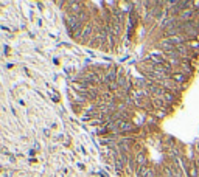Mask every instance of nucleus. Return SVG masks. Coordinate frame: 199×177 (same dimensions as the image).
<instances>
[{"mask_svg":"<svg viewBox=\"0 0 199 177\" xmlns=\"http://www.w3.org/2000/svg\"><path fill=\"white\" fill-rule=\"evenodd\" d=\"M170 78L173 79L174 82H178L179 86H182V84H185V82H187V75H184V73H179V71H174V73L171 75Z\"/></svg>","mask_w":199,"mask_h":177,"instance_id":"obj_6","label":"nucleus"},{"mask_svg":"<svg viewBox=\"0 0 199 177\" xmlns=\"http://www.w3.org/2000/svg\"><path fill=\"white\" fill-rule=\"evenodd\" d=\"M90 34H92V25H87L86 28L82 30L79 39H81L82 42H87V41H89V37H90Z\"/></svg>","mask_w":199,"mask_h":177,"instance_id":"obj_10","label":"nucleus"},{"mask_svg":"<svg viewBox=\"0 0 199 177\" xmlns=\"http://www.w3.org/2000/svg\"><path fill=\"white\" fill-rule=\"evenodd\" d=\"M107 88H109V92H115V90H117V88H120V87H118L117 82H110V84L107 86Z\"/></svg>","mask_w":199,"mask_h":177,"instance_id":"obj_12","label":"nucleus"},{"mask_svg":"<svg viewBox=\"0 0 199 177\" xmlns=\"http://www.w3.org/2000/svg\"><path fill=\"white\" fill-rule=\"evenodd\" d=\"M165 115H167V113H165L163 110H156V113H154V117H156V118H163Z\"/></svg>","mask_w":199,"mask_h":177,"instance_id":"obj_13","label":"nucleus"},{"mask_svg":"<svg viewBox=\"0 0 199 177\" xmlns=\"http://www.w3.org/2000/svg\"><path fill=\"white\" fill-rule=\"evenodd\" d=\"M135 129V124L129 120H121L118 123V129L115 134H128V132H132Z\"/></svg>","mask_w":199,"mask_h":177,"instance_id":"obj_1","label":"nucleus"},{"mask_svg":"<svg viewBox=\"0 0 199 177\" xmlns=\"http://www.w3.org/2000/svg\"><path fill=\"white\" fill-rule=\"evenodd\" d=\"M196 41H198V42H199V36H198V37H196Z\"/></svg>","mask_w":199,"mask_h":177,"instance_id":"obj_17","label":"nucleus"},{"mask_svg":"<svg viewBox=\"0 0 199 177\" xmlns=\"http://www.w3.org/2000/svg\"><path fill=\"white\" fill-rule=\"evenodd\" d=\"M191 70H193V67L190 65V62H188V61H180V64L178 65V70H176V71H179V73H184V75H187V73H191Z\"/></svg>","mask_w":199,"mask_h":177,"instance_id":"obj_4","label":"nucleus"},{"mask_svg":"<svg viewBox=\"0 0 199 177\" xmlns=\"http://www.w3.org/2000/svg\"><path fill=\"white\" fill-rule=\"evenodd\" d=\"M135 162H137V168H139V166H146V165H148V158H146V156L143 152H139L135 156Z\"/></svg>","mask_w":199,"mask_h":177,"instance_id":"obj_8","label":"nucleus"},{"mask_svg":"<svg viewBox=\"0 0 199 177\" xmlns=\"http://www.w3.org/2000/svg\"><path fill=\"white\" fill-rule=\"evenodd\" d=\"M193 14H195V11H193V8H185L184 11H180V14L178 16V20H191L193 19Z\"/></svg>","mask_w":199,"mask_h":177,"instance_id":"obj_2","label":"nucleus"},{"mask_svg":"<svg viewBox=\"0 0 199 177\" xmlns=\"http://www.w3.org/2000/svg\"><path fill=\"white\" fill-rule=\"evenodd\" d=\"M151 104H152V107L156 110H163V109H167V106H168V104L165 103L163 98H152Z\"/></svg>","mask_w":199,"mask_h":177,"instance_id":"obj_5","label":"nucleus"},{"mask_svg":"<svg viewBox=\"0 0 199 177\" xmlns=\"http://www.w3.org/2000/svg\"><path fill=\"white\" fill-rule=\"evenodd\" d=\"M137 177H154V173L148 165L146 166H139L137 168Z\"/></svg>","mask_w":199,"mask_h":177,"instance_id":"obj_3","label":"nucleus"},{"mask_svg":"<svg viewBox=\"0 0 199 177\" xmlns=\"http://www.w3.org/2000/svg\"><path fill=\"white\" fill-rule=\"evenodd\" d=\"M190 50H195V51H198L199 50V42L196 41V42H191L190 44Z\"/></svg>","mask_w":199,"mask_h":177,"instance_id":"obj_14","label":"nucleus"},{"mask_svg":"<svg viewBox=\"0 0 199 177\" xmlns=\"http://www.w3.org/2000/svg\"><path fill=\"white\" fill-rule=\"evenodd\" d=\"M163 99H165V103L170 106V104H173V103L176 101V93H173V92H165Z\"/></svg>","mask_w":199,"mask_h":177,"instance_id":"obj_11","label":"nucleus"},{"mask_svg":"<svg viewBox=\"0 0 199 177\" xmlns=\"http://www.w3.org/2000/svg\"><path fill=\"white\" fill-rule=\"evenodd\" d=\"M187 169H188V176L190 177H199V165L191 162L187 165Z\"/></svg>","mask_w":199,"mask_h":177,"instance_id":"obj_7","label":"nucleus"},{"mask_svg":"<svg viewBox=\"0 0 199 177\" xmlns=\"http://www.w3.org/2000/svg\"><path fill=\"white\" fill-rule=\"evenodd\" d=\"M191 22H193V25H195V26H196V28L199 30V20H191Z\"/></svg>","mask_w":199,"mask_h":177,"instance_id":"obj_16","label":"nucleus"},{"mask_svg":"<svg viewBox=\"0 0 199 177\" xmlns=\"http://www.w3.org/2000/svg\"><path fill=\"white\" fill-rule=\"evenodd\" d=\"M52 98H53V101H59L58 93H56V92H53V90H52Z\"/></svg>","mask_w":199,"mask_h":177,"instance_id":"obj_15","label":"nucleus"},{"mask_svg":"<svg viewBox=\"0 0 199 177\" xmlns=\"http://www.w3.org/2000/svg\"><path fill=\"white\" fill-rule=\"evenodd\" d=\"M118 84V87L120 88H125V90H129V84H128V79H126V76H123V75H118V78H117V81H115Z\"/></svg>","mask_w":199,"mask_h":177,"instance_id":"obj_9","label":"nucleus"}]
</instances>
